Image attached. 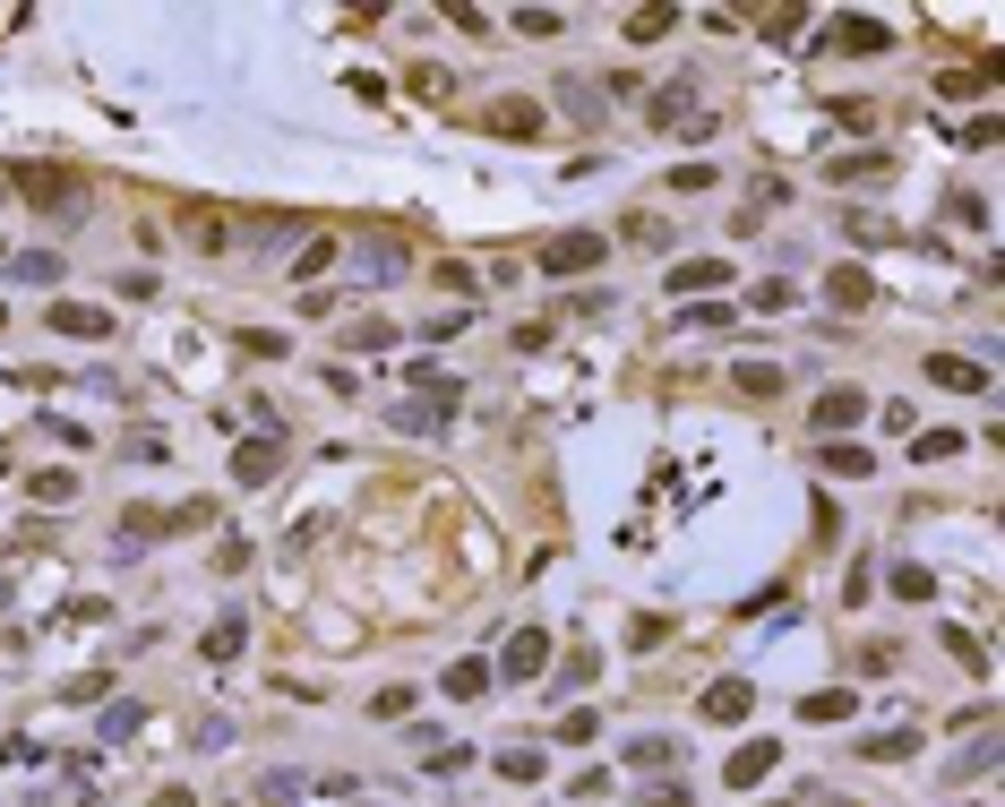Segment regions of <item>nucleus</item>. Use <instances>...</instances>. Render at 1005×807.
Returning <instances> with one entry per match:
<instances>
[{"mask_svg": "<svg viewBox=\"0 0 1005 807\" xmlns=\"http://www.w3.org/2000/svg\"><path fill=\"white\" fill-rule=\"evenodd\" d=\"M439 687H448V696H482L490 670H482V662H448V670H439Z\"/></svg>", "mask_w": 1005, "mask_h": 807, "instance_id": "nucleus-25", "label": "nucleus"}, {"mask_svg": "<svg viewBox=\"0 0 1005 807\" xmlns=\"http://www.w3.org/2000/svg\"><path fill=\"white\" fill-rule=\"evenodd\" d=\"M894 602H937V576H928L919 558H903V567H894Z\"/></svg>", "mask_w": 1005, "mask_h": 807, "instance_id": "nucleus-22", "label": "nucleus"}, {"mask_svg": "<svg viewBox=\"0 0 1005 807\" xmlns=\"http://www.w3.org/2000/svg\"><path fill=\"white\" fill-rule=\"evenodd\" d=\"M851 713H860L851 687H816V696H800V722H851Z\"/></svg>", "mask_w": 1005, "mask_h": 807, "instance_id": "nucleus-19", "label": "nucleus"}, {"mask_svg": "<svg viewBox=\"0 0 1005 807\" xmlns=\"http://www.w3.org/2000/svg\"><path fill=\"white\" fill-rule=\"evenodd\" d=\"M602 259H611V232H559L551 250H542V275H551V284H576V275H593Z\"/></svg>", "mask_w": 1005, "mask_h": 807, "instance_id": "nucleus-2", "label": "nucleus"}, {"mask_svg": "<svg viewBox=\"0 0 1005 807\" xmlns=\"http://www.w3.org/2000/svg\"><path fill=\"white\" fill-rule=\"evenodd\" d=\"M344 344H353V353H388L395 326H388V319H353V326H344Z\"/></svg>", "mask_w": 1005, "mask_h": 807, "instance_id": "nucleus-23", "label": "nucleus"}, {"mask_svg": "<svg viewBox=\"0 0 1005 807\" xmlns=\"http://www.w3.org/2000/svg\"><path fill=\"white\" fill-rule=\"evenodd\" d=\"M860 756H868V765H903V756H919V730H868Z\"/></svg>", "mask_w": 1005, "mask_h": 807, "instance_id": "nucleus-20", "label": "nucleus"}, {"mask_svg": "<svg viewBox=\"0 0 1005 807\" xmlns=\"http://www.w3.org/2000/svg\"><path fill=\"white\" fill-rule=\"evenodd\" d=\"M774 765H782V747H774V739H747V747H731L722 781H731V790H756V781L774 774Z\"/></svg>", "mask_w": 1005, "mask_h": 807, "instance_id": "nucleus-11", "label": "nucleus"}, {"mask_svg": "<svg viewBox=\"0 0 1005 807\" xmlns=\"http://www.w3.org/2000/svg\"><path fill=\"white\" fill-rule=\"evenodd\" d=\"M774 807H800V799H774Z\"/></svg>", "mask_w": 1005, "mask_h": 807, "instance_id": "nucleus-49", "label": "nucleus"}, {"mask_svg": "<svg viewBox=\"0 0 1005 807\" xmlns=\"http://www.w3.org/2000/svg\"><path fill=\"white\" fill-rule=\"evenodd\" d=\"M301 799V774H267L259 790H250V807H292Z\"/></svg>", "mask_w": 1005, "mask_h": 807, "instance_id": "nucleus-26", "label": "nucleus"}, {"mask_svg": "<svg viewBox=\"0 0 1005 807\" xmlns=\"http://www.w3.org/2000/svg\"><path fill=\"white\" fill-rule=\"evenodd\" d=\"M851 421H868V387H825L808 404V430H825V438H834V430H851Z\"/></svg>", "mask_w": 1005, "mask_h": 807, "instance_id": "nucleus-4", "label": "nucleus"}, {"mask_svg": "<svg viewBox=\"0 0 1005 807\" xmlns=\"http://www.w3.org/2000/svg\"><path fill=\"white\" fill-rule=\"evenodd\" d=\"M326 266H335V241H310V250H301V259H292V275H301V284H310V275H326Z\"/></svg>", "mask_w": 1005, "mask_h": 807, "instance_id": "nucleus-38", "label": "nucleus"}, {"mask_svg": "<svg viewBox=\"0 0 1005 807\" xmlns=\"http://www.w3.org/2000/svg\"><path fill=\"white\" fill-rule=\"evenodd\" d=\"M138 722H147V705H112V713H103V739L121 747V739H130V730H138Z\"/></svg>", "mask_w": 1005, "mask_h": 807, "instance_id": "nucleus-35", "label": "nucleus"}, {"mask_svg": "<svg viewBox=\"0 0 1005 807\" xmlns=\"http://www.w3.org/2000/svg\"><path fill=\"white\" fill-rule=\"evenodd\" d=\"M945 653H954L963 670H988V662H979V636H963V627H945Z\"/></svg>", "mask_w": 1005, "mask_h": 807, "instance_id": "nucleus-42", "label": "nucleus"}, {"mask_svg": "<svg viewBox=\"0 0 1005 807\" xmlns=\"http://www.w3.org/2000/svg\"><path fill=\"white\" fill-rule=\"evenodd\" d=\"M181 232H190L198 259H224V250H232V215H224V206H190V215H181Z\"/></svg>", "mask_w": 1005, "mask_h": 807, "instance_id": "nucleus-10", "label": "nucleus"}, {"mask_svg": "<svg viewBox=\"0 0 1005 807\" xmlns=\"http://www.w3.org/2000/svg\"><path fill=\"white\" fill-rule=\"evenodd\" d=\"M413 95H422V103H448L455 78H448V69H413Z\"/></svg>", "mask_w": 1005, "mask_h": 807, "instance_id": "nucleus-37", "label": "nucleus"}, {"mask_svg": "<svg viewBox=\"0 0 1005 807\" xmlns=\"http://www.w3.org/2000/svg\"><path fill=\"white\" fill-rule=\"evenodd\" d=\"M834 52L876 61V52H894V34H885V18H834Z\"/></svg>", "mask_w": 1005, "mask_h": 807, "instance_id": "nucleus-8", "label": "nucleus"}, {"mask_svg": "<svg viewBox=\"0 0 1005 807\" xmlns=\"http://www.w3.org/2000/svg\"><path fill=\"white\" fill-rule=\"evenodd\" d=\"M731 387H740L747 404H774V395H782V370H774V361H740V370H731Z\"/></svg>", "mask_w": 1005, "mask_h": 807, "instance_id": "nucleus-18", "label": "nucleus"}, {"mask_svg": "<svg viewBox=\"0 0 1005 807\" xmlns=\"http://www.w3.org/2000/svg\"><path fill=\"white\" fill-rule=\"evenodd\" d=\"M671 27H680L671 9H636V18H627V43H653V34H671Z\"/></svg>", "mask_w": 1005, "mask_h": 807, "instance_id": "nucleus-29", "label": "nucleus"}, {"mask_svg": "<svg viewBox=\"0 0 1005 807\" xmlns=\"http://www.w3.org/2000/svg\"><path fill=\"white\" fill-rule=\"evenodd\" d=\"M34 498H43V507H69V498H78V473H34Z\"/></svg>", "mask_w": 1005, "mask_h": 807, "instance_id": "nucleus-30", "label": "nucleus"}, {"mask_svg": "<svg viewBox=\"0 0 1005 807\" xmlns=\"http://www.w3.org/2000/svg\"><path fill=\"white\" fill-rule=\"evenodd\" d=\"M988 765H997V739H988V730H979V739L963 747V756H954V774H988Z\"/></svg>", "mask_w": 1005, "mask_h": 807, "instance_id": "nucleus-34", "label": "nucleus"}, {"mask_svg": "<svg viewBox=\"0 0 1005 807\" xmlns=\"http://www.w3.org/2000/svg\"><path fill=\"white\" fill-rule=\"evenodd\" d=\"M928 379H937V387H954V395H988V361L937 353V361H928Z\"/></svg>", "mask_w": 1005, "mask_h": 807, "instance_id": "nucleus-13", "label": "nucleus"}, {"mask_svg": "<svg viewBox=\"0 0 1005 807\" xmlns=\"http://www.w3.org/2000/svg\"><path fill=\"white\" fill-rule=\"evenodd\" d=\"M816 464H825L834 482H868V473H876V455L851 447V438H825V447H816Z\"/></svg>", "mask_w": 1005, "mask_h": 807, "instance_id": "nucleus-14", "label": "nucleus"}, {"mask_svg": "<svg viewBox=\"0 0 1005 807\" xmlns=\"http://www.w3.org/2000/svg\"><path fill=\"white\" fill-rule=\"evenodd\" d=\"M499 781H542V756H533V747H507V756H499Z\"/></svg>", "mask_w": 1005, "mask_h": 807, "instance_id": "nucleus-31", "label": "nucleus"}, {"mask_svg": "<svg viewBox=\"0 0 1005 807\" xmlns=\"http://www.w3.org/2000/svg\"><path fill=\"white\" fill-rule=\"evenodd\" d=\"M816 807H851V799H834V790H816Z\"/></svg>", "mask_w": 1005, "mask_h": 807, "instance_id": "nucleus-47", "label": "nucleus"}, {"mask_svg": "<svg viewBox=\"0 0 1005 807\" xmlns=\"http://www.w3.org/2000/svg\"><path fill=\"white\" fill-rule=\"evenodd\" d=\"M885 172H894V163H885V147H860V155H834V163H825V181H834V190H885Z\"/></svg>", "mask_w": 1005, "mask_h": 807, "instance_id": "nucleus-5", "label": "nucleus"}, {"mask_svg": "<svg viewBox=\"0 0 1005 807\" xmlns=\"http://www.w3.org/2000/svg\"><path fill=\"white\" fill-rule=\"evenodd\" d=\"M843 232H851V241H876V250H894V224H885V215H843Z\"/></svg>", "mask_w": 1005, "mask_h": 807, "instance_id": "nucleus-33", "label": "nucleus"}, {"mask_svg": "<svg viewBox=\"0 0 1005 807\" xmlns=\"http://www.w3.org/2000/svg\"><path fill=\"white\" fill-rule=\"evenodd\" d=\"M627 765H680V739H636V747H627Z\"/></svg>", "mask_w": 1005, "mask_h": 807, "instance_id": "nucleus-36", "label": "nucleus"}, {"mask_svg": "<svg viewBox=\"0 0 1005 807\" xmlns=\"http://www.w3.org/2000/svg\"><path fill=\"white\" fill-rule=\"evenodd\" d=\"M911 455H919V464H954V455H963V438H954V430H919V438H911Z\"/></svg>", "mask_w": 1005, "mask_h": 807, "instance_id": "nucleus-24", "label": "nucleus"}, {"mask_svg": "<svg viewBox=\"0 0 1005 807\" xmlns=\"http://www.w3.org/2000/svg\"><path fill=\"white\" fill-rule=\"evenodd\" d=\"M636 807H696V799H687V781H653V790H636Z\"/></svg>", "mask_w": 1005, "mask_h": 807, "instance_id": "nucleus-40", "label": "nucleus"}, {"mask_svg": "<svg viewBox=\"0 0 1005 807\" xmlns=\"http://www.w3.org/2000/svg\"><path fill=\"white\" fill-rule=\"evenodd\" d=\"M834 112H843V130H876V103H860V95H843Z\"/></svg>", "mask_w": 1005, "mask_h": 807, "instance_id": "nucleus-45", "label": "nucleus"}, {"mask_svg": "<svg viewBox=\"0 0 1005 807\" xmlns=\"http://www.w3.org/2000/svg\"><path fill=\"white\" fill-rule=\"evenodd\" d=\"M482 130H490V138H542L551 121H542V103L507 95V103H490V112H482Z\"/></svg>", "mask_w": 1005, "mask_h": 807, "instance_id": "nucleus-9", "label": "nucleus"}, {"mask_svg": "<svg viewBox=\"0 0 1005 807\" xmlns=\"http://www.w3.org/2000/svg\"><path fill=\"white\" fill-rule=\"evenodd\" d=\"M551 687H559V696H576V687H593V653H576V662H567V670H559Z\"/></svg>", "mask_w": 1005, "mask_h": 807, "instance_id": "nucleus-43", "label": "nucleus"}, {"mask_svg": "<svg viewBox=\"0 0 1005 807\" xmlns=\"http://www.w3.org/2000/svg\"><path fill=\"white\" fill-rule=\"evenodd\" d=\"M275 473H284V447H275V438H241V447H232V482L241 490H267Z\"/></svg>", "mask_w": 1005, "mask_h": 807, "instance_id": "nucleus-6", "label": "nucleus"}, {"mask_svg": "<svg viewBox=\"0 0 1005 807\" xmlns=\"http://www.w3.org/2000/svg\"><path fill=\"white\" fill-rule=\"evenodd\" d=\"M370 713H379V722H395V713H413V687H379V696H370Z\"/></svg>", "mask_w": 1005, "mask_h": 807, "instance_id": "nucleus-44", "label": "nucleus"}, {"mask_svg": "<svg viewBox=\"0 0 1005 807\" xmlns=\"http://www.w3.org/2000/svg\"><path fill=\"white\" fill-rule=\"evenodd\" d=\"M945 215H954V224H972V232H979V224H988V206H979V198H972V190H954V198H945Z\"/></svg>", "mask_w": 1005, "mask_h": 807, "instance_id": "nucleus-41", "label": "nucleus"}, {"mask_svg": "<svg viewBox=\"0 0 1005 807\" xmlns=\"http://www.w3.org/2000/svg\"><path fill=\"white\" fill-rule=\"evenodd\" d=\"M464 326H473V319H464V310H439V319H430L422 335H430V344H448V335H464Z\"/></svg>", "mask_w": 1005, "mask_h": 807, "instance_id": "nucleus-46", "label": "nucleus"}, {"mask_svg": "<svg viewBox=\"0 0 1005 807\" xmlns=\"http://www.w3.org/2000/svg\"><path fill=\"white\" fill-rule=\"evenodd\" d=\"M43 319H52V335H69V344H103V335H112V310H96V301H52Z\"/></svg>", "mask_w": 1005, "mask_h": 807, "instance_id": "nucleus-3", "label": "nucleus"}, {"mask_svg": "<svg viewBox=\"0 0 1005 807\" xmlns=\"http://www.w3.org/2000/svg\"><path fill=\"white\" fill-rule=\"evenodd\" d=\"M9 275H18V284H61V250H18Z\"/></svg>", "mask_w": 1005, "mask_h": 807, "instance_id": "nucleus-21", "label": "nucleus"}, {"mask_svg": "<svg viewBox=\"0 0 1005 807\" xmlns=\"http://www.w3.org/2000/svg\"><path fill=\"white\" fill-rule=\"evenodd\" d=\"M825 301H834V310H876V275L868 266H834V275H825Z\"/></svg>", "mask_w": 1005, "mask_h": 807, "instance_id": "nucleus-12", "label": "nucleus"}, {"mask_svg": "<svg viewBox=\"0 0 1005 807\" xmlns=\"http://www.w3.org/2000/svg\"><path fill=\"white\" fill-rule=\"evenodd\" d=\"M722 319H740V310H722V301H687L671 326H722Z\"/></svg>", "mask_w": 1005, "mask_h": 807, "instance_id": "nucleus-39", "label": "nucleus"}, {"mask_svg": "<svg viewBox=\"0 0 1005 807\" xmlns=\"http://www.w3.org/2000/svg\"><path fill=\"white\" fill-rule=\"evenodd\" d=\"M207 662H232V653H241V618H215V627H207Z\"/></svg>", "mask_w": 1005, "mask_h": 807, "instance_id": "nucleus-27", "label": "nucleus"}, {"mask_svg": "<svg viewBox=\"0 0 1005 807\" xmlns=\"http://www.w3.org/2000/svg\"><path fill=\"white\" fill-rule=\"evenodd\" d=\"M593 739H602V722H593V713H567V722H559V747H593Z\"/></svg>", "mask_w": 1005, "mask_h": 807, "instance_id": "nucleus-32", "label": "nucleus"}, {"mask_svg": "<svg viewBox=\"0 0 1005 807\" xmlns=\"http://www.w3.org/2000/svg\"><path fill=\"white\" fill-rule=\"evenodd\" d=\"M18 190H27V206H34V215H52V224H78V215L96 206V190H87L78 172H52V163L18 172Z\"/></svg>", "mask_w": 1005, "mask_h": 807, "instance_id": "nucleus-1", "label": "nucleus"}, {"mask_svg": "<svg viewBox=\"0 0 1005 807\" xmlns=\"http://www.w3.org/2000/svg\"><path fill=\"white\" fill-rule=\"evenodd\" d=\"M714 181H722L714 163H680V172H671V190H680V198H705V190H714Z\"/></svg>", "mask_w": 1005, "mask_h": 807, "instance_id": "nucleus-28", "label": "nucleus"}, {"mask_svg": "<svg viewBox=\"0 0 1005 807\" xmlns=\"http://www.w3.org/2000/svg\"><path fill=\"white\" fill-rule=\"evenodd\" d=\"M714 284H731V259H687V266H671V292H680V301H696V292H714Z\"/></svg>", "mask_w": 1005, "mask_h": 807, "instance_id": "nucleus-16", "label": "nucleus"}, {"mask_svg": "<svg viewBox=\"0 0 1005 807\" xmlns=\"http://www.w3.org/2000/svg\"><path fill=\"white\" fill-rule=\"evenodd\" d=\"M542 670H551V627H516V636H507L499 678H542Z\"/></svg>", "mask_w": 1005, "mask_h": 807, "instance_id": "nucleus-7", "label": "nucleus"}, {"mask_svg": "<svg viewBox=\"0 0 1005 807\" xmlns=\"http://www.w3.org/2000/svg\"><path fill=\"white\" fill-rule=\"evenodd\" d=\"M0 326H9V301H0Z\"/></svg>", "mask_w": 1005, "mask_h": 807, "instance_id": "nucleus-48", "label": "nucleus"}, {"mask_svg": "<svg viewBox=\"0 0 1005 807\" xmlns=\"http://www.w3.org/2000/svg\"><path fill=\"white\" fill-rule=\"evenodd\" d=\"M747 705H756L747 678H714V687H705V722H747Z\"/></svg>", "mask_w": 1005, "mask_h": 807, "instance_id": "nucleus-15", "label": "nucleus"}, {"mask_svg": "<svg viewBox=\"0 0 1005 807\" xmlns=\"http://www.w3.org/2000/svg\"><path fill=\"white\" fill-rule=\"evenodd\" d=\"M619 241H627V250H671V224H662L653 206H636V215H619Z\"/></svg>", "mask_w": 1005, "mask_h": 807, "instance_id": "nucleus-17", "label": "nucleus"}]
</instances>
